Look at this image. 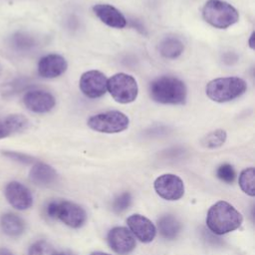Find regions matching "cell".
Listing matches in <instances>:
<instances>
[{"label": "cell", "instance_id": "obj_1", "mask_svg": "<svg viewBox=\"0 0 255 255\" xmlns=\"http://www.w3.org/2000/svg\"><path fill=\"white\" fill-rule=\"evenodd\" d=\"M241 213L230 203L218 201L207 211L206 225L210 231L222 235L236 230L242 224Z\"/></svg>", "mask_w": 255, "mask_h": 255}, {"label": "cell", "instance_id": "obj_2", "mask_svg": "<svg viewBox=\"0 0 255 255\" xmlns=\"http://www.w3.org/2000/svg\"><path fill=\"white\" fill-rule=\"evenodd\" d=\"M150 98L159 104L183 105L187 98V89L181 80L162 76L153 80L148 87Z\"/></svg>", "mask_w": 255, "mask_h": 255}, {"label": "cell", "instance_id": "obj_3", "mask_svg": "<svg viewBox=\"0 0 255 255\" xmlns=\"http://www.w3.org/2000/svg\"><path fill=\"white\" fill-rule=\"evenodd\" d=\"M247 84L239 77H223L211 80L205 87L206 96L216 103H227L246 92Z\"/></svg>", "mask_w": 255, "mask_h": 255}, {"label": "cell", "instance_id": "obj_4", "mask_svg": "<svg viewBox=\"0 0 255 255\" xmlns=\"http://www.w3.org/2000/svg\"><path fill=\"white\" fill-rule=\"evenodd\" d=\"M202 17L212 27L226 29L238 22L239 13L228 2L207 0L202 8Z\"/></svg>", "mask_w": 255, "mask_h": 255}, {"label": "cell", "instance_id": "obj_5", "mask_svg": "<svg viewBox=\"0 0 255 255\" xmlns=\"http://www.w3.org/2000/svg\"><path fill=\"white\" fill-rule=\"evenodd\" d=\"M46 213L51 218H58L72 228L82 227L87 220V213L80 205L68 201H51L46 207Z\"/></svg>", "mask_w": 255, "mask_h": 255}, {"label": "cell", "instance_id": "obj_6", "mask_svg": "<svg viewBox=\"0 0 255 255\" xmlns=\"http://www.w3.org/2000/svg\"><path fill=\"white\" fill-rule=\"evenodd\" d=\"M107 90L113 99L120 104L132 103L138 94L135 79L126 73H117L108 80Z\"/></svg>", "mask_w": 255, "mask_h": 255}, {"label": "cell", "instance_id": "obj_7", "mask_svg": "<svg viewBox=\"0 0 255 255\" xmlns=\"http://www.w3.org/2000/svg\"><path fill=\"white\" fill-rule=\"evenodd\" d=\"M128 116L120 111H108L92 116L88 126L95 131L102 133H118L128 128Z\"/></svg>", "mask_w": 255, "mask_h": 255}, {"label": "cell", "instance_id": "obj_8", "mask_svg": "<svg viewBox=\"0 0 255 255\" xmlns=\"http://www.w3.org/2000/svg\"><path fill=\"white\" fill-rule=\"evenodd\" d=\"M155 192L163 199L173 201L180 199L184 194L182 179L172 173L159 175L153 182Z\"/></svg>", "mask_w": 255, "mask_h": 255}, {"label": "cell", "instance_id": "obj_9", "mask_svg": "<svg viewBox=\"0 0 255 255\" xmlns=\"http://www.w3.org/2000/svg\"><path fill=\"white\" fill-rule=\"evenodd\" d=\"M108 79L106 75L97 70L85 72L79 81L81 92L88 98L97 99L104 96L107 92Z\"/></svg>", "mask_w": 255, "mask_h": 255}, {"label": "cell", "instance_id": "obj_10", "mask_svg": "<svg viewBox=\"0 0 255 255\" xmlns=\"http://www.w3.org/2000/svg\"><path fill=\"white\" fill-rule=\"evenodd\" d=\"M4 195L8 203L17 210H26L33 205V195L30 189L19 181L7 183Z\"/></svg>", "mask_w": 255, "mask_h": 255}, {"label": "cell", "instance_id": "obj_11", "mask_svg": "<svg viewBox=\"0 0 255 255\" xmlns=\"http://www.w3.org/2000/svg\"><path fill=\"white\" fill-rule=\"evenodd\" d=\"M110 247L119 255H127L135 247V239L126 227H114L108 233Z\"/></svg>", "mask_w": 255, "mask_h": 255}, {"label": "cell", "instance_id": "obj_12", "mask_svg": "<svg viewBox=\"0 0 255 255\" xmlns=\"http://www.w3.org/2000/svg\"><path fill=\"white\" fill-rule=\"evenodd\" d=\"M26 108L36 114H45L50 112L56 105V100L52 94L42 90H33L27 92L23 97Z\"/></svg>", "mask_w": 255, "mask_h": 255}, {"label": "cell", "instance_id": "obj_13", "mask_svg": "<svg viewBox=\"0 0 255 255\" xmlns=\"http://www.w3.org/2000/svg\"><path fill=\"white\" fill-rule=\"evenodd\" d=\"M68 68L66 59L59 54H49L38 62V73L46 79H54L63 75Z\"/></svg>", "mask_w": 255, "mask_h": 255}, {"label": "cell", "instance_id": "obj_14", "mask_svg": "<svg viewBox=\"0 0 255 255\" xmlns=\"http://www.w3.org/2000/svg\"><path fill=\"white\" fill-rule=\"evenodd\" d=\"M127 223L132 234L141 242H151L156 234L154 224L146 217L140 214L130 215L127 219Z\"/></svg>", "mask_w": 255, "mask_h": 255}, {"label": "cell", "instance_id": "obj_15", "mask_svg": "<svg viewBox=\"0 0 255 255\" xmlns=\"http://www.w3.org/2000/svg\"><path fill=\"white\" fill-rule=\"evenodd\" d=\"M95 15L107 26L123 29L127 26V19L123 13L110 4H97L93 7Z\"/></svg>", "mask_w": 255, "mask_h": 255}, {"label": "cell", "instance_id": "obj_16", "mask_svg": "<svg viewBox=\"0 0 255 255\" xmlns=\"http://www.w3.org/2000/svg\"><path fill=\"white\" fill-rule=\"evenodd\" d=\"M29 178L36 185L49 186L56 181L57 172L51 165L44 162H37L32 166L29 172Z\"/></svg>", "mask_w": 255, "mask_h": 255}, {"label": "cell", "instance_id": "obj_17", "mask_svg": "<svg viewBox=\"0 0 255 255\" xmlns=\"http://www.w3.org/2000/svg\"><path fill=\"white\" fill-rule=\"evenodd\" d=\"M2 231L10 237H19L25 231V221L15 213L7 212L0 217Z\"/></svg>", "mask_w": 255, "mask_h": 255}, {"label": "cell", "instance_id": "obj_18", "mask_svg": "<svg viewBox=\"0 0 255 255\" xmlns=\"http://www.w3.org/2000/svg\"><path fill=\"white\" fill-rule=\"evenodd\" d=\"M184 50V44L175 36H166L158 44L159 54L166 59L178 58Z\"/></svg>", "mask_w": 255, "mask_h": 255}, {"label": "cell", "instance_id": "obj_19", "mask_svg": "<svg viewBox=\"0 0 255 255\" xmlns=\"http://www.w3.org/2000/svg\"><path fill=\"white\" fill-rule=\"evenodd\" d=\"M157 228L160 235L168 240L175 239L180 232L181 224L180 222L170 214L162 215L157 220Z\"/></svg>", "mask_w": 255, "mask_h": 255}, {"label": "cell", "instance_id": "obj_20", "mask_svg": "<svg viewBox=\"0 0 255 255\" xmlns=\"http://www.w3.org/2000/svg\"><path fill=\"white\" fill-rule=\"evenodd\" d=\"M227 138V133L224 129L217 128L208 133H206L200 140V143L203 147L206 148H217L224 144Z\"/></svg>", "mask_w": 255, "mask_h": 255}, {"label": "cell", "instance_id": "obj_21", "mask_svg": "<svg viewBox=\"0 0 255 255\" xmlns=\"http://www.w3.org/2000/svg\"><path fill=\"white\" fill-rule=\"evenodd\" d=\"M3 122L5 123L7 128L9 129L10 133H16V132H21L24 131L25 129L28 128L29 127V120L20 114H13L9 115L6 117Z\"/></svg>", "mask_w": 255, "mask_h": 255}, {"label": "cell", "instance_id": "obj_22", "mask_svg": "<svg viewBox=\"0 0 255 255\" xmlns=\"http://www.w3.org/2000/svg\"><path fill=\"white\" fill-rule=\"evenodd\" d=\"M239 186L243 192L250 196L255 195V169L247 167L239 175Z\"/></svg>", "mask_w": 255, "mask_h": 255}, {"label": "cell", "instance_id": "obj_23", "mask_svg": "<svg viewBox=\"0 0 255 255\" xmlns=\"http://www.w3.org/2000/svg\"><path fill=\"white\" fill-rule=\"evenodd\" d=\"M28 255H59V252L48 241L39 240L30 246Z\"/></svg>", "mask_w": 255, "mask_h": 255}, {"label": "cell", "instance_id": "obj_24", "mask_svg": "<svg viewBox=\"0 0 255 255\" xmlns=\"http://www.w3.org/2000/svg\"><path fill=\"white\" fill-rule=\"evenodd\" d=\"M13 46L20 51H27L36 45L35 39L26 33H16L12 37Z\"/></svg>", "mask_w": 255, "mask_h": 255}, {"label": "cell", "instance_id": "obj_25", "mask_svg": "<svg viewBox=\"0 0 255 255\" xmlns=\"http://www.w3.org/2000/svg\"><path fill=\"white\" fill-rule=\"evenodd\" d=\"M216 176L226 183H231L234 181L236 173L233 166L229 163H222L216 169Z\"/></svg>", "mask_w": 255, "mask_h": 255}, {"label": "cell", "instance_id": "obj_26", "mask_svg": "<svg viewBox=\"0 0 255 255\" xmlns=\"http://www.w3.org/2000/svg\"><path fill=\"white\" fill-rule=\"evenodd\" d=\"M131 203V195L129 192H123L118 195L113 202V209L117 213L127 210Z\"/></svg>", "mask_w": 255, "mask_h": 255}, {"label": "cell", "instance_id": "obj_27", "mask_svg": "<svg viewBox=\"0 0 255 255\" xmlns=\"http://www.w3.org/2000/svg\"><path fill=\"white\" fill-rule=\"evenodd\" d=\"M3 154L12 160H15V161L21 162V163H25V164H28V163H31L34 161V158L32 156L21 153V152H17V151L5 150V151H3Z\"/></svg>", "mask_w": 255, "mask_h": 255}, {"label": "cell", "instance_id": "obj_28", "mask_svg": "<svg viewBox=\"0 0 255 255\" xmlns=\"http://www.w3.org/2000/svg\"><path fill=\"white\" fill-rule=\"evenodd\" d=\"M9 135H11V133H10L9 129L7 128L5 123L3 121L0 122V139L4 138V137H7Z\"/></svg>", "mask_w": 255, "mask_h": 255}, {"label": "cell", "instance_id": "obj_29", "mask_svg": "<svg viewBox=\"0 0 255 255\" xmlns=\"http://www.w3.org/2000/svg\"><path fill=\"white\" fill-rule=\"evenodd\" d=\"M254 38H255V33L254 32H252L251 33V35H250V37H249V39H248V46H249V48L250 49H254Z\"/></svg>", "mask_w": 255, "mask_h": 255}, {"label": "cell", "instance_id": "obj_30", "mask_svg": "<svg viewBox=\"0 0 255 255\" xmlns=\"http://www.w3.org/2000/svg\"><path fill=\"white\" fill-rule=\"evenodd\" d=\"M0 255H14L12 252H10L8 249L0 248Z\"/></svg>", "mask_w": 255, "mask_h": 255}, {"label": "cell", "instance_id": "obj_31", "mask_svg": "<svg viewBox=\"0 0 255 255\" xmlns=\"http://www.w3.org/2000/svg\"><path fill=\"white\" fill-rule=\"evenodd\" d=\"M91 255H111V254H109V253H105V252L97 251V252H93Z\"/></svg>", "mask_w": 255, "mask_h": 255}, {"label": "cell", "instance_id": "obj_32", "mask_svg": "<svg viewBox=\"0 0 255 255\" xmlns=\"http://www.w3.org/2000/svg\"><path fill=\"white\" fill-rule=\"evenodd\" d=\"M59 255H76L70 251H66V252H62V253H59Z\"/></svg>", "mask_w": 255, "mask_h": 255}, {"label": "cell", "instance_id": "obj_33", "mask_svg": "<svg viewBox=\"0 0 255 255\" xmlns=\"http://www.w3.org/2000/svg\"><path fill=\"white\" fill-rule=\"evenodd\" d=\"M0 74H1V64H0Z\"/></svg>", "mask_w": 255, "mask_h": 255}]
</instances>
